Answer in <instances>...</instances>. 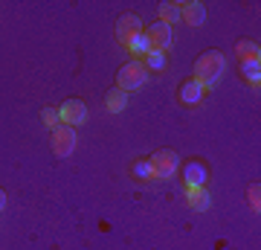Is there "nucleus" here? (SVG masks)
Returning a JSON list of instances; mask_svg holds the SVG:
<instances>
[{"label":"nucleus","instance_id":"f257e3e1","mask_svg":"<svg viewBox=\"0 0 261 250\" xmlns=\"http://www.w3.org/2000/svg\"><path fill=\"white\" fill-rule=\"evenodd\" d=\"M226 70V58L224 53H218V50H209V53H203V56L195 61V79L203 87H212L221 76H224Z\"/></svg>","mask_w":261,"mask_h":250},{"label":"nucleus","instance_id":"39448f33","mask_svg":"<svg viewBox=\"0 0 261 250\" xmlns=\"http://www.w3.org/2000/svg\"><path fill=\"white\" fill-rule=\"evenodd\" d=\"M142 35L148 38V44H151V50H160V53H166L168 47L174 44V32H171V27L168 24H151Z\"/></svg>","mask_w":261,"mask_h":250},{"label":"nucleus","instance_id":"4468645a","mask_svg":"<svg viewBox=\"0 0 261 250\" xmlns=\"http://www.w3.org/2000/svg\"><path fill=\"white\" fill-rule=\"evenodd\" d=\"M180 20V3H160V24H177Z\"/></svg>","mask_w":261,"mask_h":250},{"label":"nucleus","instance_id":"f03ea898","mask_svg":"<svg viewBox=\"0 0 261 250\" xmlns=\"http://www.w3.org/2000/svg\"><path fill=\"white\" fill-rule=\"evenodd\" d=\"M116 82H119V90H140L142 84L148 82V67L142 64L140 58H137V61H128V64L122 67L119 70V79H116Z\"/></svg>","mask_w":261,"mask_h":250},{"label":"nucleus","instance_id":"f3484780","mask_svg":"<svg viewBox=\"0 0 261 250\" xmlns=\"http://www.w3.org/2000/svg\"><path fill=\"white\" fill-rule=\"evenodd\" d=\"M128 50L134 53V56H140V61H142V58L151 53V44H148V38L145 35H140V38H134V41L128 44Z\"/></svg>","mask_w":261,"mask_h":250},{"label":"nucleus","instance_id":"a211bd4d","mask_svg":"<svg viewBox=\"0 0 261 250\" xmlns=\"http://www.w3.org/2000/svg\"><path fill=\"white\" fill-rule=\"evenodd\" d=\"M134 175L140 177V180H154V172H151V163H148V160L134 163Z\"/></svg>","mask_w":261,"mask_h":250},{"label":"nucleus","instance_id":"412c9836","mask_svg":"<svg viewBox=\"0 0 261 250\" xmlns=\"http://www.w3.org/2000/svg\"><path fill=\"white\" fill-rule=\"evenodd\" d=\"M3 207H6V192L0 189V210H3Z\"/></svg>","mask_w":261,"mask_h":250},{"label":"nucleus","instance_id":"6e6552de","mask_svg":"<svg viewBox=\"0 0 261 250\" xmlns=\"http://www.w3.org/2000/svg\"><path fill=\"white\" fill-rule=\"evenodd\" d=\"M180 20H186L189 27H200L206 20V6L197 3V0H189V3H180Z\"/></svg>","mask_w":261,"mask_h":250},{"label":"nucleus","instance_id":"7ed1b4c3","mask_svg":"<svg viewBox=\"0 0 261 250\" xmlns=\"http://www.w3.org/2000/svg\"><path fill=\"white\" fill-rule=\"evenodd\" d=\"M58 120H61V125H67V128H79V125L87 122V105H84L82 99H67V102L58 108Z\"/></svg>","mask_w":261,"mask_h":250},{"label":"nucleus","instance_id":"9b49d317","mask_svg":"<svg viewBox=\"0 0 261 250\" xmlns=\"http://www.w3.org/2000/svg\"><path fill=\"white\" fill-rule=\"evenodd\" d=\"M206 166L203 163H186V172H183V180H186V186H203L206 180Z\"/></svg>","mask_w":261,"mask_h":250},{"label":"nucleus","instance_id":"aec40b11","mask_svg":"<svg viewBox=\"0 0 261 250\" xmlns=\"http://www.w3.org/2000/svg\"><path fill=\"white\" fill-rule=\"evenodd\" d=\"M250 207H252V213H258L261 204H258V184L250 186Z\"/></svg>","mask_w":261,"mask_h":250},{"label":"nucleus","instance_id":"ddd939ff","mask_svg":"<svg viewBox=\"0 0 261 250\" xmlns=\"http://www.w3.org/2000/svg\"><path fill=\"white\" fill-rule=\"evenodd\" d=\"M235 53H238V58H241V64L244 61H258L261 58V50L255 41H241V44L235 47Z\"/></svg>","mask_w":261,"mask_h":250},{"label":"nucleus","instance_id":"0eeeda50","mask_svg":"<svg viewBox=\"0 0 261 250\" xmlns=\"http://www.w3.org/2000/svg\"><path fill=\"white\" fill-rule=\"evenodd\" d=\"M140 35H142V18H140V15H134V12L122 15L119 24H116V38L128 47L134 38H140Z\"/></svg>","mask_w":261,"mask_h":250},{"label":"nucleus","instance_id":"9d476101","mask_svg":"<svg viewBox=\"0 0 261 250\" xmlns=\"http://www.w3.org/2000/svg\"><path fill=\"white\" fill-rule=\"evenodd\" d=\"M206 90H209V87H203L197 79H189V82L180 84V99H183V102H189V105H195V102H200V99H203Z\"/></svg>","mask_w":261,"mask_h":250},{"label":"nucleus","instance_id":"f8f14e48","mask_svg":"<svg viewBox=\"0 0 261 250\" xmlns=\"http://www.w3.org/2000/svg\"><path fill=\"white\" fill-rule=\"evenodd\" d=\"M105 105H108V111H111V113L125 111V108H128V93L119 90V87H113V90L105 96Z\"/></svg>","mask_w":261,"mask_h":250},{"label":"nucleus","instance_id":"423d86ee","mask_svg":"<svg viewBox=\"0 0 261 250\" xmlns=\"http://www.w3.org/2000/svg\"><path fill=\"white\" fill-rule=\"evenodd\" d=\"M53 151L56 157H70L75 151V128H67V125L53 128Z\"/></svg>","mask_w":261,"mask_h":250},{"label":"nucleus","instance_id":"dca6fc26","mask_svg":"<svg viewBox=\"0 0 261 250\" xmlns=\"http://www.w3.org/2000/svg\"><path fill=\"white\" fill-rule=\"evenodd\" d=\"M241 73H244V79H247V82H252L255 87H258V82H261V64H258V61H244Z\"/></svg>","mask_w":261,"mask_h":250},{"label":"nucleus","instance_id":"20e7f679","mask_svg":"<svg viewBox=\"0 0 261 250\" xmlns=\"http://www.w3.org/2000/svg\"><path fill=\"white\" fill-rule=\"evenodd\" d=\"M148 163H151L154 177H171L174 172H177V166H180V157H177V151L163 148V151H157V154H151Z\"/></svg>","mask_w":261,"mask_h":250},{"label":"nucleus","instance_id":"2eb2a0df","mask_svg":"<svg viewBox=\"0 0 261 250\" xmlns=\"http://www.w3.org/2000/svg\"><path fill=\"white\" fill-rule=\"evenodd\" d=\"M142 64L151 67V70H166V67H168V58H166V53H160V50H151L148 56L142 58Z\"/></svg>","mask_w":261,"mask_h":250},{"label":"nucleus","instance_id":"1a4fd4ad","mask_svg":"<svg viewBox=\"0 0 261 250\" xmlns=\"http://www.w3.org/2000/svg\"><path fill=\"white\" fill-rule=\"evenodd\" d=\"M186 204L197 213H206L212 207V195L206 192L203 186H186Z\"/></svg>","mask_w":261,"mask_h":250},{"label":"nucleus","instance_id":"6ab92c4d","mask_svg":"<svg viewBox=\"0 0 261 250\" xmlns=\"http://www.w3.org/2000/svg\"><path fill=\"white\" fill-rule=\"evenodd\" d=\"M41 120H44V125H49V128H58V125H61L58 108H44V111H41Z\"/></svg>","mask_w":261,"mask_h":250}]
</instances>
